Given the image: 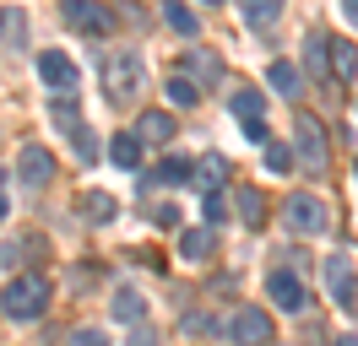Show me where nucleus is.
<instances>
[{
	"label": "nucleus",
	"mask_w": 358,
	"mask_h": 346,
	"mask_svg": "<svg viewBox=\"0 0 358 346\" xmlns=\"http://www.w3.org/2000/svg\"><path fill=\"white\" fill-rule=\"evenodd\" d=\"M282 227H288L293 238H326L331 233V206L310 190H293L288 200H282Z\"/></svg>",
	"instance_id": "obj_1"
},
{
	"label": "nucleus",
	"mask_w": 358,
	"mask_h": 346,
	"mask_svg": "<svg viewBox=\"0 0 358 346\" xmlns=\"http://www.w3.org/2000/svg\"><path fill=\"white\" fill-rule=\"evenodd\" d=\"M0 308H6V319H38L49 308V281L38 271H22V276H11L0 287Z\"/></svg>",
	"instance_id": "obj_2"
},
{
	"label": "nucleus",
	"mask_w": 358,
	"mask_h": 346,
	"mask_svg": "<svg viewBox=\"0 0 358 346\" xmlns=\"http://www.w3.org/2000/svg\"><path fill=\"white\" fill-rule=\"evenodd\" d=\"M141 82H147V70H141V54L120 49V54H109V60H103V86H109V103H120V108L136 103Z\"/></svg>",
	"instance_id": "obj_3"
},
{
	"label": "nucleus",
	"mask_w": 358,
	"mask_h": 346,
	"mask_svg": "<svg viewBox=\"0 0 358 346\" xmlns=\"http://www.w3.org/2000/svg\"><path fill=\"white\" fill-rule=\"evenodd\" d=\"M293 151H299V163L310 168V179L331 168V146H326V125L315 119V114H299L293 119Z\"/></svg>",
	"instance_id": "obj_4"
},
{
	"label": "nucleus",
	"mask_w": 358,
	"mask_h": 346,
	"mask_svg": "<svg viewBox=\"0 0 358 346\" xmlns=\"http://www.w3.org/2000/svg\"><path fill=\"white\" fill-rule=\"evenodd\" d=\"M223 336L234 346H271V314L255 308V303H245V308H234L223 319Z\"/></svg>",
	"instance_id": "obj_5"
},
{
	"label": "nucleus",
	"mask_w": 358,
	"mask_h": 346,
	"mask_svg": "<svg viewBox=\"0 0 358 346\" xmlns=\"http://www.w3.org/2000/svg\"><path fill=\"white\" fill-rule=\"evenodd\" d=\"M60 17H66V27L87 33V38H109L114 33V11L103 6V0H66Z\"/></svg>",
	"instance_id": "obj_6"
},
{
	"label": "nucleus",
	"mask_w": 358,
	"mask_h": 346,
	"mask_svg": "<svg viewBox=\"0 0 358 346\" xmlns=\"http://www.w3.org/2000/svg\"><path fill=\"white\" fill-rule=\"evenodd\" d=\"M38 82L55 92V98H76V65H71V54H60V49H44L38 54Z\"/></svg>",
	"instance_id": "obj_7"
},
{
	"label": "nucleus",
	"mask_w": 358,
	"mask_h": 346,
	"mask_svg": "<svg viewBox=\"0 0 358 346\" xmlns=\"http://www.w3.org/2000/svg\"><path fill=\"white\" fill-rule=\"evenodd\" d=\"M266 298L277 303L282 314H304V303H310V287L299 281V271H288V265H282V271H271V276H266Z\"/></svg>",
	"instance_id": "obj_8"
},
{
	"label": "nucleus",
	"mask_w": 358,
	"mask_h": 346,
	"mask_svg": "<svg viewBox=\"0 0 358 346\" xmlns=\"http://www.w3.org/2000/svg\"><path fill=\"white\" fill-rule=\"evenodd\" d=\"M17 179H22L27 190H44L49 179H55V151H49L44 141H27V146L17 151Z\"/></svg>",
	"instance_id": "obj_9"
},
{
	"label": "nucleus",
	"mask_w": 358,
	"mask_h": 346,
	"mask_svg": "<svg viewBox=\"0 0 358 346\" xmlns=\"http://www.w3.org/2000/svg\"><path fill=\"white\" fill-rule=\"evenodd\" d=\"M304 65H310V82L320 86V92H336V70H331V38L326 33H310L304 38Z\"/></svg>",
	"instance_id": "obj_10"
},
{
	"label": "nucleus",
	"mask_w": 358,
	"mask_h": 346,
	"mask_svg": "<svg viewBox=\"0 0 358 346\" xmlns=\"http://www.w3.org/2000/svg\"><path fill=\"white\" fill-rule=\"evenodd\" d=\"M326 281H331L336 308H353V303H358V276H353V260H348V255L326 260Z\"/></svg>",
	"instance_id": "obj_11"
},
{
	"label": "nucleus",
	"mask_w": 358,
	"mask_h": 346,
	"mask_svg": "<svg viewBox=\"0 0 358 346\" xmlns=\"http://www.w3.org/2000/svg\"><path fill=\"white\" fill-rule=\"evenodd\" d=\"M212 249H217V227H179V260L201 265L212 260Z\"/></svg>",
	"instance_id": "obj_12"
},
{
	"label": "nucleus",
	"mask_w": 358,
	"mask_h": 346,
	"mask_svg": "<svg viewBox=\"0 0 358 346\" xmlns=\"http://www.w3.org/2000/svg\"><path fill=\"white\" fill-rule=\"evenodd\" d=\"M174 114H163V108H147V114H141V119H136V135H141V141H147V146H169V141H174Z\"/></svg>",
	"instance_id": "obj_13"
},
{
	"label": "nucleus",
	"mask_w": 358,
	"mask_h": 346,
	"mask_svg": "<svg viewBox=\"0 0 358 346\" xmlns=\"http://www.w3.org/2000/svg\"><path fill=\"white\" fill-rule=\"evenodd\" d=\"M179 70H190L201 86H217V82H223V60H217L212 49H201V43H196V49H185V65H179Z\"/></svg>",
	"instance_id": "obj_14"
},
{
	"label": "nucleus",
	"mask_w": 358,
	"mask_h": 346,
	"mask_svg": "<svg viewBox=\"0 0 358 346\" xmlns=\"http://www.w3.org/2000/svg\"><path fill=\"white\" fill-rule=\"evenodd\" d=\"M141 151H147V141L136 135V130H120L109 141V157H114V168H125V173H136L141 168Z\"/></svg>",
	"instance_id": "obj_15"
},
{
	"label": "nucleus",
	"mask_w": 358,
	"mask_h": 346,
	"mask_svg": "<svg viewBox=\"0 0 358 346\" xmlns=\"http://www.w3.org/2000/svg\"><path fill=\"white\" fill-rule=\"evenodd\" d=\"M190 179H196V163H190V157H163L152 179H141V190H147V184H169V190H179V184H190Z\"/></svg>",
	"instance_id": "obj_16"
},
{
	"label": "nucleus",
	"mask_w": 358,
	"mask_h": 346,
	"mask_svg": "<svg viewBox=\"0 0 358 346\" xmlns=\"http://www.w3.org/2000/svg\"><path fill=\"white\" fill-rule=\"evenodd\" d=\"M163 92H169V103H174V108H196V103H201V82H196L190 70H174Z\"/></svg>",
	"instance_id": "obj_17"
},
{
	"label": "nucleus",
	"mask_w": 358,
	"mask_h": 346,
	"mask_svg": "<svg viewBox=\"0 0 358 346\" xmlns=\"http://www.w3.org/2000/svg\"><path fill=\"white\" fill-rule=\"evenodd\" d=\"M114 319H125V324H141L147 319V298H141V292H136V287H114Z\"/></svg>",
	"instance_id": "obj_18"
},
{
	"label": "nucleus",
	"mask_w": 358,
	"mask_h": 346,
	"mask_svg": "<svg viewBox=\"0 0 358 346\" xmlns=\"http://www.w3.org/2000/svg\"><path fill=\"white\" fill-rule=\"evenodd\" d=\"M228 114L245 125V119H266V98L255 92V86H245V92H228Z\"/></svg>",
	"instance_id": "obj_19"
},
{
	"label": "nucleus",
	"mask_w": 358,
	"mask_h": 346,
	"mask_svg": "<svg viewBox=\"0 0 358 346\" xmlns=\"http://www.w3.org/2000/svg\"><path fill=\"white\" fill-rule=\"evenodd\" d=\"M234 206H239V222L245 227H266V200H261V190H234Z\"/></svg>",
	"instance_id": "obj_20"
},
{
	"label": "nucleus",
	"mask_w": 358,
	"mask_h": 346,
	"mask_svg": "<svg viewBox=\"0 0 358 346\" xmlns=\"http://www.w3.org/2000/svg\"><path fill=\"white\" fill-rule=\"evenodd\" d=\"M266 86L277 92V98H299V65L271 60V65H266Z\"/></svg>",
	"instance_id": "obj_21"
},
{
	"label": "nucleus",
	"mask_w": 358,
	"mask_h": 346,
	"mask_svg": "<svg viewBox=\"0 0 358 346\" xmlns=\"http://www.w3.org/2000/svg\"><path fill=\"white\" fill-rule=\"evenodd\" d=\"M76 211L87 216V222H98V227H103V222H114V211H120V206H114V195H103V190H87L82 200H76Z\"/></svg>",
	"instance_id": "obj_22"
},
{
	"label": "nucleus",
	"mask_w": 358,
	"mask_h": 346,
	"mask_svg": "<svg viewBox=\"0 0 358 346\" xmlns=\"http://www.w3.org/2000/svg\"><path fill=\"white\" fill-rule=\"evenodd\" d=\"M331 70H336V82H342V86L358 76V49H353V38H331Z\"/></svg>",
	"instance_id": "obj_23"
},
{
	"label": "nucleus",
	"mask_w": 358,
	"mask_h": 346,
	"mask_svg": "<svg viewBox=\"0 0 358 346\" xmlns=\"http://www.w3.org/2000/svg\"><path fill=\"white\" fill-rule=\"evenodd\" d=\"M0 43H6V49H22V43H27V17L17 11V6L0 11Z\"/></svg>",
	"instance_id": "obj_24"
},
{
	"label": "nucleus",
	"mask_w": 358,
	"mask_h": 346,
	"mask_svg": "<svg viewBox=\"0 0 358 346\" xmlns=\"http://www.w3.org/2000/svg\"><path fill=\"white\" fill-rule=\"evenodd\" d=\"M49 125L71 141V135L82 130V119H76V98H55V103H49Z\"/></svg>",
	"instance_id": "obj_25"
},
{
	"label": "nucleus",
	"mask_w": 358,
	"mask_h": 346,
	"mask_svg": "<svg viewBox=\"0 0 358 346\" xmlns=\"http://www.w3.org/2000/svg\"><path fill=\"white\" fill-rule=\"evenodd\" d=\"M163 17H169V27L185 33V38H196V33H201V22H196V11H190L185 0H163Z\"/></svg>",
	"instance_id": "obj_26"
},
{
	"label": "nucleus",
	"mask_w": 358,
	"mask_h": 346,
	"mask_svg": "<svg viewBox=\"0 0 358 346\" xmlns=\"http://www.w3.org/2000/svg\"><path fill=\"white\" fill-rule=\"evenodd\" d=\"M239 11H245L250 27H271V22L282 17V0H239Z\"/></svg>",
	"instance_id": "obj_27"
},
{
	"label": "nucleus",
	"mask_w": 358,
	"mask_h": 346,
	"mask_svg": "<svg viewBox=\"0 0 358 346\" xmlns=\"http://www.w3.org/2000/svg\"><path fill=\"white\" fill-rule=\"evenodd\" d=\"M223 179H228V157H217V151H206L201 163H196V184H201V190H217Z\"/></svg>",
	"instance_id": "obj_28"
},
{
	"label": "nucleus",
	"mask_w": 358,
	"mask_h": 346,
	"mask_svg": "<svg viewBox=\"0 0 358 346\" xmlns=\"http://www.w3.org/2000/svg\"><path fill=\"white\" fill-rule=\"evenodd\" d=\"M261 157H266L271 173H293V163H299V151L282 146V141H266V146H261Z\"/></svg>",
	"instance_id": "obj_29"
},
{
	"label": "nucleus",
	"mask_w": 358,
	"mask_h": 346,
	"mask_svg": "<svg viewBox=\"0 0 358 346\" xmlns=\"http://www.w3.org/2000/svg\"><path fill=\"white\" fill-rule=\"evenodd\" d=\"M71 346H109V336L98 324H82V330H71Z\"/></svg>",
	"instance_id": "obj_30"
},
{
	"label": "nucleus",
	"mask_w": 358,
	"mask_h": 346,
	"mask_svg": "<svg viewBox=\"0 0 358 346\" xmlns=\"http://www.w3.org/2000/svg\"><path fill=\"white\" fill-rule=\"evenodd\" d=\"M239 130H245V141H250V146H266V141H271V125H266V119H245Z\"/></svg>",
	"instance_id": "obj_31"
},
{
	"label": "nucleus",
	"mask_w": 358,
	"mask_h": 346,
	"mask_svg": "<svg viewBox=\"0 0 358 346\" xmlns=\"http://www.w3.org/2000/svg\"><path fill=\"white\" fill-rule=\"evenodd\" d=\"M228 216V206H223V190H206V227H217Z\"/></svg>",
	"instance_id": "obj_32"
},
{
	"label": "nucleus",
	"mask_w": 358,
	"mask_h": 346,
	"mask_svg": "<svg viewBox=\"0 0 358 346\" xmlns=\"http://www.w3.org/2000/svg\"><path fill=\"white\" fill-rule=\"evenodd\" d=\"M71 146H76V157H82V163H92V157H98V141L87 135V125H82L76 135H71Z\"/></svg>",
	"instance_id": "obj_33"
},
{
	"label": "nucleus",
	"mask_w": 358,
	"mask_h": 346,
	"mask_svg": "<svg viewBox=\"0 0 358 346\" xmlns=\"http://www.w3.org/2000/svg\"><path fill=\"white\" fill-rule=\"evenodd\" d=\"M131 346H157V330H152L147 319H141V324H131Z\"/></svg>",
	"instance_id": "obj_34"
},
{
	"label": "nucleus",
	"mask_w": 358,
	"mask_h": 346,
	"mask_svg": "<svg viewBox=\"0 0 358 346\" xmlns=\"http://www.w3.org/2000/svg\"><path fill=\"white\" fill-rule=\"evenodd\" d=\"M152 222H157V227H179V211H174V206H157Z\"/></svg>",
	"instance_id": "obj_35"
},
{
	"label": "nucleus",
	"mask_w": 358,
	"mask_h": 346,
	"mask_svg": "<svg viewBox=\"0 0 358 346\" xmlns=\"http://www.w3.org/2000/svg\"><path fill=\"white\" fill-rule=\"evenodd\" d=\"M342 22H348V27L358 33V0H342Z\"/></svg>",
	"instance_id": "obj_36"
},
{
	"label": "nucleus",
	"mask_w": 358,
	"mask_h": 346,
	"mask_svg": "<svg viewBox=\"0 0 358 346\" xmlns=\"http://www.w3.org/2000/svg\"><path fill=\"white\" fill-rule=\"evenodd\" d=\"M336 346H358V336H336Z\"/></svg>",
	"instance_id": "obj_37"
},
{
	"label": "nucleus",
	"mask_w": 358,
	"mask_h": 346,
	"mask_svg": "<svg viewBox=\"0 0 358 346\" xmlns=\"http://www.w3.org/2000/svg\"><path fill=\"white\" fill-rule=\"evenodd\" d=\"M6 216H11V206H6V195H0V222H6Z\"/></svg>",
	"instance_id": "obj_38"
},
{
	"label": "nucleus",
	"mask_w": 358,
	"mask_h": 346,
	"mask_svg": "<svg viewBox=\"0 0 358 346\" xmlns=\"http://www.w3.org/2000/svg\"><path fill=\"white\" fill-rule=\"evenodd\" d=\"M206 6H228V0H206Z\"/></svg>",
	"instance_id": "obj_39"
},
{
	"label": "nucleus",
	"mask_w": 358,
	"mask_h": 346,
	"mask_svg": "<svg viewBox=\"0 0 358 346\" xmlns=\"http://www.w3.org/2000/svg\"><path fill=\"white\" fill-rule=\"evenodd\" d=\"M0 184H6V173H0Z\"/></svg>",
	"instance_id": "obj_40"
},
{
	"label": "nucleus",
	"mask_w": 358,
	"mask_h": 346,
	"mask_svg": "<svg viewBox=\"0 0 358 346\" xmlns=\"http://www.w3.org/2000/svg\"><path fill=\"white\" fill-rule=\"evenodd\" d=\"M353 173H358V163H353Z\"/></svg>",
	"instance_id": "obj_41"
},
{
	"label": "nucleus",
	"mask_w": 358,
	"mask_h": 346,
	"mask_svg": "<svg viewBox=\"0 0 358 346\" xmlns=\"http://www.w3.org/2000/svg\"><path fill=\"white\" fill-rule=\"evenodd\" d=\"M353 114H358V108H353Z\"/></svg>",
	"instance_id": "obj_42"
}]
</instances>
